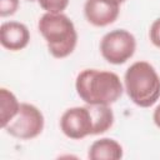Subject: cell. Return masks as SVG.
<instances>
[{"instance_id": "cell-1", "label": "cell", "mask_w": 160, "mask_h": 160, "mask_svg": "<svg viewBox=\"0 0 160 160\" xmlns=\"http://www.w3.org/2000/svg\"><path fill=\"white\" fill-rule=\"evenodd\" d=\"M79 98L89 105H111L116 102L124 91L120 78L106 70L85 69L75 81Z\"/></svg>"}, {"instance_id": "cell-2", "label": "cell", "mask_w": 160, "mask_h": 160, "mask_svg": "<svg viewBox=\"0 0 160 160\" xmlns=\"http://www.w3.org/2000/svg\"><path fill=\"white\" fill-rule=\"evenodd\" d=\"M49 52L56 59H64L72 54L78 44V32L74 22L65 14L45 12L38 22Z\"/></svg>"}, {"instance_id": "cell-3", "label": "cell", "mask_w": 160, "mask_h": 160, "mask_svg": "<svg viewBox=\"0 0 160 160\" xmlns=\"http://www.w3.org/2000/svg\"><path fill=\"white\" fill-rule=\"evenodd\" d=\"M124 90L130 100L140 108L152 106L160 98V78L148 61H136L124 75Z\"/></svg>"}, {"instance_id": "cell-4", "label": "cell", "mask_w": 160, "mask_h": 160, "mask_svg": "<svg viewBox=\"0 0 160 160\" xmlns=\"http://www.w3.org/2000/svg\"><path fill=\"white\" fill-rule=\"evenodd\" d=\"M136 50L135 36L125 30L116 29L105 34L100 41V52L102 58L114 65H121L132 58Z\"/></svg>"}, {"instance_id": "cell-5", "label": "cell", "mask_w": 160, "mask_h": 160, "mask_svg": "<svg viewBox=\"0 0 160 160\" xmlns=\"http://www.w3.org/2000/svg\"><path fill=\"white\" fill-rule=\"evenodd\" d=\"M44 125L45 120L42 112L32 104L21 102L18 114L4 128V130L12 138L31 140L42 132Z\"/></svg>"}, {"instance_id": "cell-6", "label": "cell", "mask_w": 160, "mask_h": 160, "mask_svg": "<svg viewBox=\"0 0 160 160\" xmlns=\"http://www.w3.org/2000/svg\"><path fill=\"white\" fill-rule=\"evenodd\" d=\"M60 129L65 136L74 140L96 135V124L91 106L86 104L85 106H75L65 110L60 118Z\"/></svg>"}, {"instance_id": "cell-7", "label": "cell", "mask_w": 160, "mask_h": 160, "mask_svg": "<svg viewBox=\"0 0 160 160\" xmlns=\"http://www.w3.org/2000/svg\"><path fill=\"white\" fill-rule=\"evenodd\" d=\"M120 14L119 0H86L84 15L89 24L104 28L112 24Z\"/></svg>"}, {"instance_id": "cell-8", "label": "cell", "mask_w": 160, "mask_h": 160, "mask_svg": "<svg viewBox=\"0 0 160 160\" xmlns=\"http://www.w3.org/2000/svg\"><path fill=\"white\" fill-rule=\"evenodd\" d=\"M30 31L26 25L18 21H6L0 28V42L10 51H19L28 46Z\"/></svg>"}, {"instance_id": "cell-9", "label": "cell", "mask_w": 160, "mask_h": 160, "mask_svg": "<svg viewBox=\"0 0 160 160\" xmlns=\"http://www.w3.org/2000/svg\"><path fill=\"white\" fill-rule=\"evenodd\" d=\"M88 158L91 160H119L122 158V146L114 139L102 138L90 145Z\"/></svg>"}, {"instance_id": "cell-10", "label": "cell", "mask_w": 160, "mask_h": 160, "mask_svg": "<svg viewBox=\"0 0 160 160\" xmlns=\"http://www.w3.org/2000/svg\"><path fill=\"white\" fill-rule=\"evenodd\" d=\"M20 109V102L18 98L10 90L1 88L0 89V122L4 129L18 114Z\"/></svg>"}, {"instance_id": "cell-11", "label": "cell", "mask_w": 160, "mask_h": 160, "mask_svg": "<svg viewBox=\"0 0 160 160\" xmlns=\"http://www.w3.org/2000/svg\"><path fill=\"white\" fill-rule=\"evenodd\" d=\"M38 2L42 10L50 14H60L69 5V0H38Z\"/></svg>"}, {"instance_id": "cell-12", "label": "cell", "mask_w": 160, "mask_h": 160, "mask_svg": "<svg viewBox=\"0 0 160 160\" xmlns=\"http://www.w3.org/2000/svg\"><path fill=\"white\" fill-rule=\"evenodd\" d=\"M19 9V0H0V16H11Z\"/></svg>"}, {"instance_id": "cell-13", "label": "cell", "mask_w": 160, "mask_h": 160, "mask_svg": "<svg viewBox=\"0 0 160 160\" xmlns=\"http://www.w3.org/2000/svg\"><path fill=\"white\" fill-rule=\"evenodd\" d=\"M149 36H150V41L152 42V45L160 49V18L154 20V22L151 24Z\"/></svg>"}, {"instance_id": "cell-14", "label": "cell", "mask_w": 160, "mask_h": 160, "mask_svg": "<svg viewBox=\"0 0 160 160\" xmlns=\"http://www.w3.org/2000/svg\"><path fill=\"white\" fill-rule=\"evenodd\" d=\"M152 120H154V124H155L158 128H160V105L154 110Z\"/></svg>"}, {"instance_id": "cell-15", "label": "cell", "mask_w": 160, "mask_h": 160, "mask_svg": "<svg viewBox=\"0 0 160 160\" xmlns=\"http://www.w3.org/2000/svg\"><path fill=\"white\" fill-rule=\"evenodd\" d=\"M119 1H120V4H122V2H124V1H126V0H119Z\"/></svg>"}, {"instance_id": "cell-16", "label": "cell", "mask_w": 160, "mask_h": 160, "mask_svg": "<svg viewBox=\"0 0 160 160\" xmlns=\"http://www.w3.org/2000/svg\"><path fill=\"white\" fill-rule=\"evenodd\" d=\"M29 1H34V0H29Z\"/></svg>"}]
</instances>
